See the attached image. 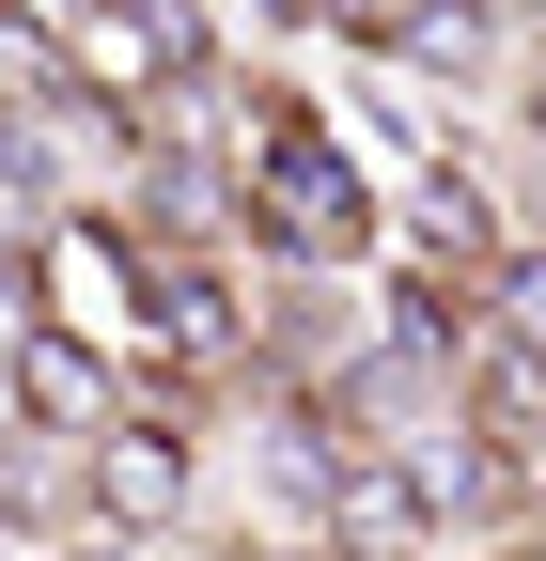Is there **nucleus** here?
<instances>
[{"label":"nucleus","mask_w":546,"mask_h":561,"mask_svg":"<svg viewBox=\"0 0 546 561\" xmlns=\"http://www.w3.org/2000/svg\"><path fill=\"white\" fill-rule=\"evenodd\" d=\"M79 468H94V515L110 530H172L187 515V421L172 405H125L110 437H79Z\"/></svg>","instance_id":"obj_3"},{"label":"nucleus","mask_w":546,"mask_h":561,"mask_svg":"<svg viewBox=\"0 0 546 561\" xmlns=\"http://www.w3.org/2000/svg\"><path fill=\"white\" fill-rule=\"evenodd\" d=\"M32 297H47V328L125 343V328L157 312V265L125 250V234H94V219H47V250H32Z\"/></svg>","instance_id":"obj_2"},{"label":"nucleus","mask_w":546,"mask_h":561,"mask_svg":"<svg viewBox=\"0 0 546 561\" xmlns=\"http://www.w3.org/2000/svg\"><path fill=\"white\" fill-rule=\"evenodd\" d=\"M250 219H265V250L282 265H344L360 234H375V187H360V157L328 140V110H297V94H265L250 110Z\"/></svg>","instance_id":"obj_1"},{"label":"nucleus","mask_w":546,"mask_h":561,"mask_svg":"<svg viewBox=\"0 0 546 561\" xmlns=\"http://www.w3.org/2000/svg\"><path fill=\"white\" fill-rule=\"evenodd\" d=\"M515 561H546V546H515Z\"/></svg>","instance_id":"obj_12"},{"label":"nucleus","mask_w":546,"mask_h":561,"mask_svg":"<svg viewBox=\"0 0 546 561\" xmlns=\"http://www.w3.org/2000/svg\"><path fill=\"white\" fill-rule=\"evenodd\" d=\"M79 561H125V546H79Z\"/></svg>","instance_id":"obj_11"},{"label":"nucleus","mask_w":546,"mask_h":561,"mask_svg":"<svg viewBox=\"0 0 546 561\" xmlns=\"http://www.w3.org/2000/svg\"><path fill=\"white\" fill-rule=\"evenodd\" d=\"M406 79H485L500 62V0H390V32H375Z\"/></svg>","instance_id":"obj_6"},{"label":"nucleus","mask_w":546,"mask_h":561,"mask_svg":"<svg viewBox=\"0 0 546 561\" xmlns=\"http://www.w3.org/2000/svg\"><path fill=\"white\" fill-rule=\"evenodd\" d=\"M485 312H500L531 359H546V250H500V265H485Z\"/></svg>","instance_id":"obj_8"},{"label":"nucleus","mask_w":546,"mask_h":561,"mask_svg":"<svg viewBox=\"0 0 546 561\" xmlns=\"http://www.w3.org/2000/svg\"><path fill=\"white\" fill-rule=\"evenodd\" d=\"M312 16H360V32H390V0H312Z\"/></svg>","instance_id":"obj_9"},{"label":"nucleus","mask_w":546,"mask_h":561,"mask_svg":"<svg viewBox=\"0 0 546 561\" xmlns=\"http://www.w3.org/2000/svg\"><path fill=\"white\" fill-rule=\"evenodd\" d=\"M422 250H437V265H485V250H500V219H485V187H468V172L422 187Z\"/></svg>","instance_id":"obj_7"},{"label":"nucleus","mask_w":546,"mask_h":561,"mask_svg":"<svg viewBox=\"0 0 546 561\" xmlns=\"http://www.w3.org/2000/svg\"><path fill=\"white\" fill-rule=\"evenodd\" d=\"M16 405H32V437H110V343H79V328H32V359H16Z\"/></svg>","instance_id":"obj_5"},{"label":"nucleus","mask_w":546,"mask_h":561,"mask_svg":"<svg viewBox=\"0 0 546 561\" xmlns=\"http://www.w3.org/2000/svg\"><path fill=\"white\" fill-rule=\"evenodd\" d=\"M437 546V500H422V468H406L390 437L344 453V483H328V561H422Z\"/></svg>","instance_id":"obj_4"},{"label":"nucleus","mask_w":546,"mask_h":561,"mask_svg":"<svg viewBox=\"0 0 546 561\" xmlns=\"http://www.w3.org/2000/svg\"><path fill=\"white\" fill-rule=\"evenodd\" d=\"M500 16H531V32H546V0H500Z\"/></svg>","instance_id":"obj_10"}]
</instances>
